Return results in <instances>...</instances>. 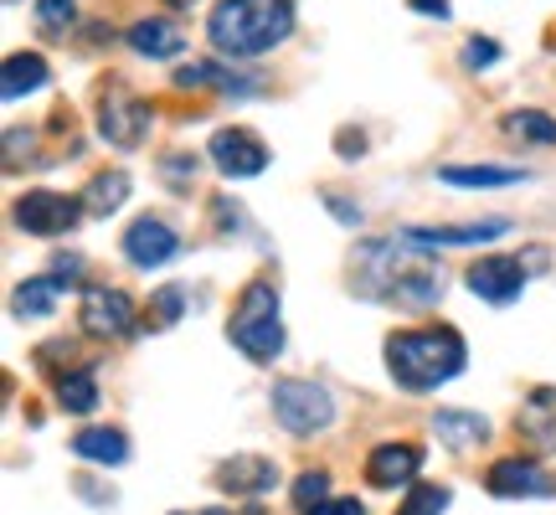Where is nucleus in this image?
Wrapping results in <instances>:
<instances>
[{
    "label": "nucleus",
    "mask_w": 556,
    "mask_h": 515,
    "mask_svg": "<svg viewBox=\"0 0 556 515\" xmlns=\"http://www.w3.org/2000/svg\"><path fill=\"white\" fill-rule=\"evenodd\" d=\"M351 274H356V289L366 299H397L402 310H428V304L443 299V268H433L397 233L361 242Z\"/></svg>",
    "instance_id": "obj_1"
},
{
    "label": "nucleus",
    "mask_w": 556,
    "mask_h": 515,
    "mask_svg": "<svg viewBox=\"0 0 556 515\" xmlns=\"http://www.w3.org/2000/svg\"><path fill=\"white\" fill-rule=\"evenodd\" d=\"M294 32V0H217L206 37L222 58H263Z\"/></svg>",
    "instance_id": "obj_2"
},
{
    "label": "nucleus",
    "mask_w": 556,
    "mask_h": 515,
    "mask_svg": "<svg viewBox=\"0 0 556 515\" xmlns=\"http://www.w3.org/2000/svg\"><path fill=\"white\" fill-rule=\"evenodd\" d=\"M469 361V346L454 325H428V330H397L387 336V372L407 392H433L454 381Z\"/></svg>",
    "instance_id": "obj_3"
},
{
    "label": "nucleus",
    "mask_w": 556,
    "mask_h": 515,
    "mask_svg": "<svg viewBox=\"0 0 556 515\" xmlns=\"http://www.w3.org/2000/svg\"><path fill=\"white\" fill-rule=\"evenodd\" d=\"M227 340H232L248 361H258V366L278 361V351H283V319H278L274 278H253L238 294L232 319H227Z\"/></svg>",
    "instance_id": "obj_4"
},
{
    "label": "nucleus",
    "mask_w": 556,
    "mask_h": 515,
    "mask_svg": "<svg viewBox=\"0 0 556 515\" xmlns=\"http://www.w3.org/2000/svg\"><path fill=\"white\" fill-rule=\"evenodd\" d=\"M268 407H274L278 428H289L294 438L325 434V428L336 423V397L325 392L319 381H304V377L274 381V392H268Z\"/></svg>",
    "instance_id": "obj_5"
},
{
    "label": "nucleus",
    "mask_w": 556,
    "mask_h": 515,
    "mask_svg": "<svg viewBox=\"0 0 556 515\" xmlns=\"http://www.w3.org/2000/svg\"><path fill=\"white\" fill-rule=\"evenodd\" d=\"M83 330L99 340H124L129 330L139 325V310L135 299L124 294V289H109V284H83Z\"/></svg>",
    "instance_id": "obj_6"
},
{
    "label": "nucleus",
    "mask_w": 556,
    "mask_h": 515,
    "mask_svg": "<svg viewBox=\"0 0 556 515\" xmlns=\"http://www.w3.org/2000/svg\"><path fill=\"white\" fill-rule=\"evenodd\" d=\"M206 155H212V165H217L227 180H248V176H263V171H268V145H263L253 129H242V124L217 129L212 145H206Z\"/></svg>",
    "instance_id": "obj_7"
},
{
    "label": "nucleus",
    "mask_w": 556,
    "mask_h": 515,
    "mask_svg": "<svg viewBox=\"0 0 556 515\" xmlns=\"http://www.w3.org/2000/svg\"><path fill=\"white\" fill-rule=\"evenodd\" d=\"M88 206L78 197H62V191H26L16 201V227L31 238H62Z\"/></svg>",
    "instance_id": "obj_8"
},
{
    "label": "nucleus",
    "mask_w": 556,
    "mask_h": 515,
    "mask_svg": "<svg viewBox=\"0 0 556 515\" xmlns=\"http://www.w3.org/2000/svg\"><path fill=\"white\" fill-rule=\"evenodd\" d=\"M464 278H469V294L484 299V304H516L526 294V258L490 253V258H479Z\"/></svg>",
    "instance_id": "obj_9"
},
{
    "label": "nucleus",
    "mask_w": 556,
    "mask_h": 515,
    "mask_svg": "<svg viewBox=\"0 0 556 515\" xmlns=\"http://www.w3.org/2000/svg\"><path fill=\"white\" fill-rule=\"evenodd\" d=\"M484 490L495 500H552L556 479L541 469L536 459H500L484 475Z\"/></svg>",
    "instance_id": "obj_10"
},
{
    "label": "nucleus",
    "mask_w": 556,
    "mask_h": 515,
    "mask_svg": "<svg viewBox=\"0 0 556 515\" xmlns=\"http://www.w3.org/2000/svg\"><path fill=\"white\" fill-rule=\"evenodd\" d=\"M150 120H155V109H150V103H139V99H129V93H103V103H99V135L109 139V145H119V150L144 145Z\"/></svg>",
    "instance_id": "obj_11"
},
{
    "label": "nucleus",
    "mask_w": 556,
    "mask_h": 515,
    "mask_svg": "<svg viewBox=\"0 0 556 515\" xmlns=\"http://www.w3.org/2000/svg\"><path fill=\"white\" fill-rule=\"evenodd\" d=\"M510 233L505 217H484V222H458V227H402L397 238L417 253H433V248H469V242H495Z\"/></svg>",
    "instance_id": "obj_12"
},
{
    "label": "nucleus",
    "mask_w": 556,
    "mask_h": 515,
    "mask_svg": "<svg viewBox=\"0 0 556 515\" xmlns=\"http://www.w3.org/2000/svg\"><path fill=\"white\" fill-rule=\"evenodd\" d=\"M180 253V238H176V227L170 222H160V217H139L129 233H124V258L135 263V268H160V263H170V258Z\"/></svg>",
    "instance_id": "obj_13"
},
{
    "label": "nucleus",
    "mask_w": 556,
    "mask_h": 515,
    "mask_svg": "<svg viewBox=\"0 0 556 515\" xmlns=\"http://www.w3.org/2000/svg\"><path fill=\"white\" fill-rule=\"evenodd\" d=\"M417 469H422V449H417V443H377V449L366 454V485H371V490L413 485Z\"/></svg>",
    "instance_id": "obj_14"
},
{
    "label": "nucleus",
    "mask_w": 556,
    "mask_h": 515,
    "mask_svg": "<svg viewBox=\"0 0 556 515\" xmlns=\"http://www.w3.org/2000/svg\"><path fill=\"white\" fill-rule=\"evenodd\" d=\"M274 485H278V464L263 454H238V459H227V464H217V490H227V495L258 500Z\"/></svg>",
    "instance_id": "obj_15"
},
{
    "label": "nucleus",
    "mask_w": 556,
    "mask_h": 515,
    "mask_svg": "<svg viewBox=\"0 0 556 515\" xmlns=\"http://www.w3.org/2000/svg\"><path fill=\"white\" fill-rule=\"evenodd\" d=\"M124 37H129L139 58H176V52H186V32L176 21H135Z\"/></svg>",
    "instance_id": "obj_16"
},
{
    "label": "nucleus",
    "mask_w": 556,
    "mask_h": 515,
    "mask_svg": "<svg viewBox=\"0 0 556 515\" xmlns=\"http://www.w3.org/2000/svg\"><path fill=\"white\" fill-rule=\"evenodd\" d=\"M37 88H47V58H41V52H16V58H5V73H0L5 103L26 99V93H37Z\"/></svg>",
    "instance_id": "obj_17"
},
{
    "label": "nucleus",
    "mask_w": 556,
    "mask_h": 515,
    "mask_svg": "<svg viewBox=\"0 0 556 515\" xmlns=\"http://www.w3.org/2000/svg\"><path fill=\"white\" fill-rule=\"evenodd\" d=\"M62 289H67V278H58V274L26 278L16 294H11V315H16V319H41V315H52V304H58Z\"/></svg>",
    "instance_id": "obj_18"
},
{
    "label": "nucleus",
    "mask_w": 556,
    "mask_h": 515,
    "mask_svg": "<svg viewBox=\"0 0 556 515\" xmlns=\"http://www.w3.org/2000/svg\"><path fill=\"white\" fill-rule=\"evenodd\" d=\"M67 449L78 459H88V464H124L129 459V438L119 428H83V434H73Z\"/></svg>",
    "instance_id": "obj_19"
},
{
    "label": "nucleus",
    "mask_w": 556,
    "mask_h": 515,
    "mask_svg": "<svg viewBox=\"0 0 556 515\" xmlns=\"http://www.w3.org/2000/svg\"><path fill=\"white\" fill-rule=\"evenodd\" d=\"M433 434L448 443V449H469V443H479V438L490 434V423L479 413H458V407H443V413H433Z\"/></svg>",
    "instance_id": "obj_20"
},
{
    "label": "nucleus",
    "mask_w": 556,
    "mask_h": 515,
    "mask_svg": "<svg viewBox=\"0 0 556 515\" xmlns=\"http://www.w3.org/2000/svg\"><path fill=\"white\" fill-rule=\"evenodd\" d=\"M443 186H516L526 180V171L516 165H438Z\"/></svg>",
    "instance_id": "obj_21"
},
{
    "label": "nucleus",
    "mask_w": 556,
    "mask_h": 515,
    "mask_svg": "<svg viewBox=\"0 0 556 515\" xmlns=\"http://www.w3.org/2000/svg\"><path fill=\"white\" fill-rule=\"evenodd\" d=\"M124 201H129V176H124V171H103V176H93L88 191H83L88 217H109V212H119Z\"/></svg>",
    "instance_id": "obj_22"
},
{
    "label": "nucleus",
    "mask_w": 556,
    "mask_h": 515,
    "mask_svg": "<svg viewBox=\"0 0 556 515\" xmlns=\"http://www.w3.org/2000/svg\"><path fill=\"white\" fill-rule=\"evenodd\" d=\"M176 88H222V93H253V83L227 73L217 62H186L176 73Z\"/></svg>",
    "instance_id": "obj_23"
},
{
    "label": "nucleus",
    "mask_w": 556,
    "mask_h": 515,
    "mask_svg": "<svg viewBox=\"0 0 556 515\" xmlns=\"http://www.w3.org/2000/svg\"><path fill=\"white\" fill-rule=\"evenodd\" d=\"M58 402L67 413H93L99 407V377H93V366H73L67 377H58Z\"/></svg>",
    "instance_id": "obj_24"
},
{
    "label": "nucleus",
    "mask_w": 556,
    "mask_h": 515,
    "mask_svg": "<svg viewBox=\"0 0 556 515\" xmlns=\"http://www.w3.org/2000/svg\"><path fill=\"white\" fill-rule=\"evenodd\" d=\"M505 135L531 139V145H556V120L541 109H516V114H505Z\"/></svg>",
    "instance_id": "obj_25"
},
{
    "label": "nucleus",
    "mask_w": 556,
    "mask_h": 515,
    "mask_svg": "<svg viewBox=\"0 0 556 515\" xmlns=\"http://www.w3.org/2000/svg\"><path fill=\"white\" fill-rule=\"evenodd\" d=\"M180 310H186V289H180V284H165V289L144 304V325H150V330H170L180 319Z\"/></svg>",
    "instance_id": "obj_26"
},
{
    "label": "nucleus",
    "mask_w": 556,
    "mask_h": 515,
    "mask_svg": "<svg viewBox=\"0 0 556 515\" xmlns=\"http://www.w3.org/2000/svg\"><path fill=\"white\" fill-rule=\"evenodd\" d=\"M448 490H443V485H413V490H407V500H402L397 505V515H443L448 511Z\"/></svg>",
    "instance_id": "obj_27"
},
{
    "label": "nucleus",
    "mask_w": 556,
    "mask_h": 515,
    "mask_svg": "<svg viewBox=\"0 0 556 515\" xmlns=\"http://www.w3.org/2000/svg\"><path fill=\"white\" fill-rule=\"evenodd\" d=\"M325 500H330V475H325V469H304V475L294 479V505L309 515L315 505H325Z\"/></svg>",
    "instance_id": "obj_28"
},
{
    "label": "nucleus",
    "mask_w": 556,
    "mask_h": 515,
    "mask_svg": "<svg viewBox=\"0 0 556 515\" xmlns=\"http://www.w3.org/2000/svg\"><path fill=\"white\" fill-rule=\"evenodd\" d=\"M73 16H78V0H37V26L52 37H62L73 26Z\"/></svg>",
    "instance_id": "obj_29"
},
{
    "label": "nucleus",
    "mask_w": 556,
    "mask_h": 515,
    "mask_svg": "<svg viewBox=\"0 0 556 515\" xmlns=\"http://www.w3.org/2000/svg\"><path fill=\"white\" fill-rule=\"evenodd\" d=\"M490 62H500V47L490 37H469V41H464V67H469V73L490 67Z\"/></svg>",
    "instance_id": "obj_30"
},
{
    "label": "nucleus",
    "mask_w": 556,
    "mask_h": 515,
    "mask_svg": "<svg viewBox=\"0 0 556 515\" xmlns=\"http://www.w3.org/2000/svg\"><path fill=\"white\" fill-rule=\"evenodd\" d=\"M309 515H366V505L356 495H336V500H325V505H315Z\"/></svg>",
    "instance_id": "obj_31"
},
{
    "label": "nucleus",
    "mask_w": 556,
    "mask_h": 515,
    "mask_svg": "<svg viewBox=\"0 0 556 515\" xmlns=\"http://www.w3.org/2000/svg\"><path fill=\"white\" fill-rule=\"evenodd\" d=\"M413 11H422V16H438V21H448V0H407Z\"/></svg>",
    "instance_id": "obj_32"
},
{
    "label": "nucleus",
    "mask_w": 556,
    "mask_h": 515,
    "mask_svg": "<svg viewBox=\"0 0 556 515\" xmlns=\"http://www.w3.org/2000/svg\"><path fill=\"white\" fill-rule=\"evenodd\" d=\"M176 515H186V511H176ZM191 515H227V511H191Z\"/></svg>",
    "instance_id": "obj_33"
},
{
    "label": "nucleus",
    "mask_w": 556,
    "mask_h": 515,
    "mask_svg": "<svg viewBox=\"0 0 556 515\" xmlns=\"http://www.w3.org/2000/svg\"><path fill=\"white\" fill-rule=\"evenodd\" d=\"M253 515H263V511H253Z\"/></svg>",
    "instance_id": "obj_34"
}]
</instances>
